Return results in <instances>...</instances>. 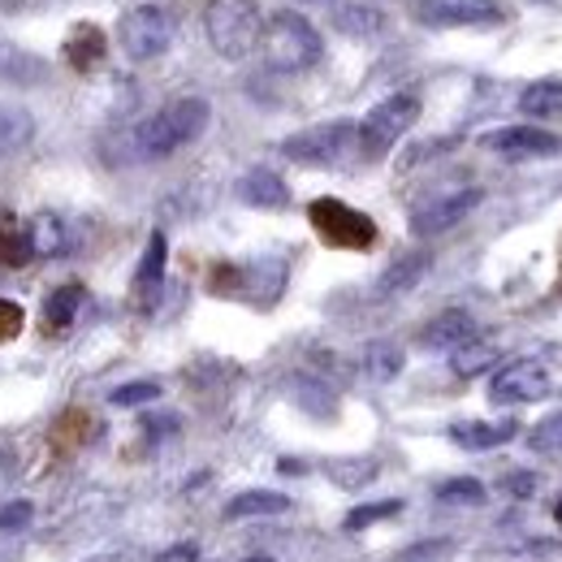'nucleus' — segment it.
I'll return each instance as SVG.
<instances>
[{"label":"nucleus","instance_id":"f257e3e1","mask_svg":"<svg viewBox=\"0 0 562 562\" xmlns=\"http://www.w3.org/2000/svg\"><path fill=\"white\" fill-rule=\"evenodd\" d=\"M265 70L273 74H307L325 61V40L316 31L312 18H303L299 9H278L265 18L260 26V44H256Z\"/></svg>","mask_w":562,"mask_h":562},{"label":"nucleus","instance_id":"f03ea898","mask_svg":"<svg viewBox=\"0 0 562 562\" xmlns=\"http://www.w3.org/2000/svg\"><path fill=\"white\" fill-rule=\"evenodd\" d=\"M212 122V104L204 95H178L165 109H156L151 117H143L135 126V151L143 160H165L182 147L200 139Z\"/></svg>","mask_w":562,"mask_h":562},{"label":"nucleus","instance_id":"7ed1b4c3","mask_svg":"<svg viewBox=\"0 0 562 562\" xmlns=\"http://www.w3.org/2000/svg\"><path fill=\"white\" fill-rule=\"evenodd\" d=\"M420 113H424L420 91H394V95L376 100L363 113V122H355V147H359V156L363 160L390 156L398 143L412 135V126L420 122Z\"/></svg>","mask_w":562,"mask_h":562},{"label":"nucleus","instance_id":"20e7f679","mask_svg":"<svg viewBox=\"0 0 562 562\" xmlns=\"http://www.w3.org/2000/svg\"><path fill=\"white\" fill-rule=\"evenodd\" d=\"M265 13L256 0H209L204 4V35L221 61H247L260 44Z\"/></svg>","mask_w":562,"mask_h":562},{"label":"nucleus","instance_id":"39448f33","mask_svg":"<svg viewBox=\"0 0 562 562\" xmlns=\"http://www.w3.org/2000/svg\"><path fill=\"white\" fill-rule=\"evenodd\" d=\"M307 221L316 229V238L325 247H342V251H372L376 247V221L368 212L351 209L338 195H321L307 204Z\"/></svg>","mask_w":562,"mask_h":562},{"label":"nucleus","instance_id":"423d86ee","mask_svg":"<svg viewBox=\"0 0 562 562\" xmlns=\"http://www.w3.org/2000/svg\"><path fill=\"white\" fill-rule=\"evenodd\" d=\"M173 13L165 4H131L122 18H117V44H122V57L147 66L156 57L169 53L173 44Z\"/></svg>","mask_w":562,"mask_h":562},{"label":"nucleus","instance_id":"0eeeda50","mask_svg":"<svg viewBox=\"0 0 562 562\" xmlns=\"http://www.w3.org/2000/svg\"><path fill=\"white\" fill-rule=\"evenodd\" d=\"M355 147V122L351 117H334V122H316L307 131H294L281 139V156L303 165V169H329L342 165Z\"/></svg>","mask_w":562,"mask_h":562},{"label":"nucleus","instance_id":"6e6552de","mask_svg":"<svg viewBox=\"0 0 562 562\" xmlns=\"http://www.w3.org/2000/svg\"><path fill=\"white\" fill-rule=\"evenodd\" d=\"M285 285V265L281 260H247V265H221L212 273V290L225 299H247V303H278Z\"/></svg>","mask_w":562,"mask_h":562},{"label":"nucleus","instance_id":"1a4fd4ad","mask_svg":"<svg viewBox=\"0 0 562 562\" xmlns=\"http://www.w3.org/2000/svg\"><path fill=\"white\" fill-rule=\"evenodd\" d=\"M416 22L428 31H497L506 9L502 0H416Z\"/></svg>","mask_w":562,"mask_h":562},{"label":"nucleus","instance_id":"9d476101","mask_svg":"<svg viewBox=\"0 0 562 562\" xmlns=\"http://www.w3.org/2000/svg\"><path fill=\"white\" fill-rule=\"evenodd\" d=\"M550 390H554L550 368H546L541 359L524 355V359H510V363H502V368L493 372L490 403L493 407H528V403L550 398Z\"/></svg>","mask_w":562,"mask_h":562},{"label":"nucleus","instance_id":"9b49d317","mask_svg":"<svg viewBox=\"0 0 562 562\" xmlns=\"http://www.w3.org/2000/svg\"><path fill=\"white\" fill-rule=\"evenodd\" d=\"M485 191L481 187H459V191H446V195H432L428 204L412 212V234L416 238H437L446 229H454L459 221H468L472 212L481 209Z\"/></svg>","mask_w":562,"mask_h":562},{"label":"nucleus","instance_id":"f8f14e48","mask_svg":"<svg viewBox=\"0 0 562 562\" xmlns=\"http://www.w3.org/2000/svg\"><path fill=\"white\" fill-rule=\"evenodd\" d=\"M481 147L506 160H541V156H559L562 139L546 126H502L481 135Z\"/></svg>","mask_w":562,"mask_h":562},{"label":"nucleus","instance_id":"ddd939ff","mask_svg":"<svg viewBox=\"0 0 562 562\" xmlns=\"http://www.w3.org/2000/svg\"><path fill=\"white\" fill-rule=\"evenodd\" d=\"M234 195H238V204L260 209V212L290 209V187H285V178H281L278 169H265V165L247 169V173L234 182Z\"/></svg>","mask_w":562,"mask_h":562},{"label":"nucleus","instance_id":"4468645a","mask_svg":"<svg viewBox=\"0 0 562 562\" xmlns=\"http://www.w3.org/2000/svg\"><path fill=\"white\" fill-rule=\"evenodd\" d=\"M165 269H169V238L160 229H151L139 256V269H135V303H139V312L156 307L160 285H165Z\"/></svg>","mask_w":562,"mask_h":562},{"label":"nucleus","instance_id":"2eb2a0df","mask_svg":"<svg viewBox=\"0 0 562 562\" xmlns=\"http://www.w3.org/2000/svg\"><path fill=\"white\" fill-rule=\"evenodd\" d=\"M468 338H476V316L468 312V307H446V312H437L428 325L420 329V342L424 351H454V347H463Z\"/></svg>","mask_w":562,"mask_h":562},{"label":"nucleus","instance_id":"dca6fc26","mask_svg":"<svg viewBox=\"0 0 562 562\" xmlns=\"http://www.w3.org/2000/svg\"><path fill=\"white\" fill-rule=\"evenodd\" d=\"M519 432V420H459L450 424V441L459 450H472V454H485V450H497L506 441H515Z\"/></svg>","mask_w":562,"mask_h":562},{"label":"nucleus","instance_id":"f3484780","mask_svg":"<svg viewBox=\"0 0 562 562\" xmlns=\"http://www.w3.org/2000/svg\"><path fill=\"white\" fill-rule=\"evenodd\" d=\"M31 260H35L31 221H22L18 212L0 209V269H26Z\"/></svg>","mask_w":562,"mask_h":562},{"label":"nucleus","instance_id":"a211bd4d","mask_svg":"<svg viewBox=\"0 0 562 562\" xmlns=\"http://www.w3.org/2000/svg\"><path fill=\"white\" fill-rule=\"evenodd\" d=\"M290 510V497L278 490H243L225 502V519L229 524H243V519H269V515H285Z\"/></svg>","mask_w":562,"mask_h":562},{"label":"nucleus","instance_id":"6ab92c4d","mask_svg":"<svg viewBox=\"0 0 562 562\" xmlns=\"http://www.w3.org/2000/svg\"><path fill=\"white\" fill-rule=\"evenodd\" d=\"M432 269V256L428 251H412V256H398L381 278H376V299H394V294H407L412 285H420L424 273Z\"/></svg>","mask_w":562,"mask_h":562},{"label":"nucleus","instance_id":"aec40b11","mask_svg":"<svg viewBox=\"0 0 562 562\" xmlns=\"http://www.w3.org/2000/svg\"><path fill=\"white\" fill-rule=\"evenodd\" d=\"M82 303H87V290H82L78 281H66V285H57V290L44 299V307H40V321H44V329H48V334H61V329H70L74 321H78V312H82Z\"/></svg>","mask_w":562,"mask_h":562},{"label":"nucleus","instance_id":"412c9836","mask_svg":"<svg viewBox=\"0 0 562 562\" xmlns=\"http://www.w3.org/2000/svg\"><path fill=\"white\" fill-rule=\"evenodd\" d=\"M35 139V113L22 104H0V160L26 151Z\"/></svg>","mask_w":562,"mask_h":562},{"label":"nucleus","instance_id":"4be33fe9","mask_svg":"<svg viewBox=\"0 0 562 562\" xmlns=\"http://www.w3.org/2000/svg\"><path fill=\"white\" fill-rule=\"evenodd\" d=\"M61 53H66V61H70L74 70H95L104 61V31L95 22H78L66 35Z\"/></svg>","mask_w":562,"mask_h":562},{"label":"nucleus","instance_id":"5701e85b","mask_svg":"<svg viewBox=\"0 0 562 562\" xmlns=\"http://www.w3.org/2000/svg\"><path fill=\"white\" fill-rule=\"evenodd\" d=\"M31 247H35V260H57L70 251V225L53 212H40L31 216Z\"/></svg>","mask_w":562,"mask_h":562},{"label":"nucleus","instance_id":"b1692460","mask_svg":"<svg viewBox=\"0 0 562 562\" xmlns=\"http://www.w3.org/2000/svg\"><path fill=\"white\" fill-rule=\"evenodd\" d=\"M502 359V351H497V342H490V338H468L463 347H454L450 351V372L454 376H463V381H472V376H481V372H490L493 363Z\"/></svg>","mask_w":562,"mask_h":562},{"label":"nucleus","instance_id":"393cba45","mask_svg":"<svg viewBox=\"0 0 562 562\" xmlns=\"http://www.w3.org/2000/svg\"><path fill=\"white\" fill-rule=\"evenodd\" d=\"M519 113L524 117H559L562 113V78H541V82H528L519 91Z\"/></svg>","mask_w":562,"mask_h":562},{"label":"nucleus","instance_id":"a878e982","mask_svg":"<svg viewBox=\"0 0 562 562\" xmlns=\"http://www.w3.org/2000/svg\"><path fill=\"white\" fill-rule=\"evenodd\" d=\"M334 26H338L342 35H351V40H368V35H376V31L385 26V13H381L376 4H342V9L334 13Z\"/></svg>","mask_w":562,"mask_h":562},{"label":"nucleus","instance_id":"bb28decb","mask_svg":"<svg viewBox=\"0 0 562 562\" xmlns=\"http://www.w3.org/2000/svg\"><path fill=\"white\" fill-rule=\"evenodd\" d=\"M403 363H407V355L398 342H368V351H363V372L372 376V381H394L398 372H403Z\"/></svg>","mask_w":562,"mask_h":562},{"label":"nucleus","instance_id":"cd10ccee","mask_svg":"<svg viewBox=\"0 0 562 562\" xmlns=\"http://www.w3.org/2000/svg\"><path fill=\"white\" fill-rule=\"evenodd\" d=\"M394 515H403V497L363 502V506H355L351 515L342 519V528H347V532H363V528H372V524H385V519H394Z\"/></svg>","mask_w":562,"mask_h":562},{"label":"nucleus","instance_id":"c85d7f7f","mask_svg":"<svg viewBox=\"0 0 562 562\" xmlns=\"http://www.w3.org/2000/svg\"><path fill=\"white\" fill-rule=\"evenodd\" d=\"M437 502H446V506H481L490 490L476 481V476H450V481H441L437 490H432Z\"/></svg>","mask_w":562,"mask_h":562},{"label":"nucleus","instance_id":"c756f323","mask_svg":"<svg viewBox=\"0 0 562 562\" xmlns=\"http://www.w3.org/2000/svg\"><path fill=\"white\" fill-rule=\"evenodd\" d=\"M528 450L537 454H562V412H550L546 420L528 428Z\"/></svg>","mask_w":562,"mask_h":562},{"label":"nucleus","instance_id":"7c9ffc66","mask_svg":"<svg viewBox=\"0 0 562 562\" xmlns=\"http://www.w3.org/2000/svg\"><path fill=\"white\" fill-rule=\"evenodd\" d=\"M376 463L372 459H338V463H329V476L342 485V490H359V485H368V481H376Z\"/></svg>","mask_w":562,"mask_h":562},{"label":"nucleus","instance_id":"2f4dec72","mask_svg":"<svg viewBox=\"0 0 562 562\" xmlns=\"http://www.w3.org/2000/svg\"><path fill=\"white\" fill-rule=\"evenodd\" d=\"M156 398H160V381H126V385H117V390L109 394V403H113V407H126V412L147 407V403H156Z\"/></svg>","mask_w":562,"mask_h":562},{"label":"nucleus","instance_id":"473e14b6","mask_svg":"<svg viewBox=\"0 0 562 562\" xmlns=\"http://www.w3.org/2000/svg\"><path fill=\"white\" fill-rule=\"evenodd\" d=\"M450 550H454V541H450V537H432V541H416V546H407L403 554H394V562H441V559H450Z\"/></svg>","mask_w":562,"mask_h":562},{"label":"nucleus","instance_id":"72a5a7b5","mask_svg":"<svg viewBox=\"0 0 562 562\" xmlns=\"http://www.w3.org/2000/svg\"><path fill=\"white\" fill-rule=\"evenodd\" d=\"M31 519H35L31 497H13V502L0 506V532H22V528H31Z\"/></svg>","mask_w":562,"mask_h":562},{"label":"nucleus","instance_id":"f704fd0d","mask_svg":"<svg viewBox=\"0 0 562 562\" xmlns=\"http://www.w3.org/2000/svg\"><path fill=\"white\" fill-rule=\"evenodd\" d=\"M22 329H26V307L18 299H0V347L18 342Z\"/></svg>","mask_w":562,"mask_h":562},{"label":"nucleus","instance_id":"c9c22d12","mask_svg":"<svg viewBox=\"0 0 562 562\" xmlns=\"http://www.w3.org/2000/svg\"><path fill=\"white\" fill-rule=\"evenodd\" d=\"M182 428L178 416H169V412H160V416H143V432L151 437V441H165V437H173Z\"/></svg>","mask_w":562,"mask_h":562},{"label":"nucleus","instance_id":"e433bc0d","mask_svg":"<svg viewBox=\"0 0 562 562\" xmlns=\"http://www.w3.org/2000/svg\"><path fill=\"white\" fill-rule=\"evenodd\" d=\"M502 490L510 493V497H532L537 493V472H506V481H502Z\"/></svg>","mask_w":562,"mask_h":562},{"label":"nucleus","instance_id":"4c0bfd02","mask_svg":"<svg viewBox=\"0 0 562 562\" xmlns=\"http://www.w3.org/2000/svg\"><path fill=\"white\" fill-rule=\"evenodd\" d=\"M200 554H195V546H173L169 554H160L156 562H195Z\"/></svg>","mask_w":562,"mask_h":562},{"label":"nucleus","instance_id":"58836bf2","mask_svg":"<svg viewBox=\"0 0 562 562\" xmlns=\"http://www.w3.org/2000/svg\"><path fill=\"white\" fill-rule=\"evenodd\" d=\"M554 524L562 528V493H559V502H554Z\"/></svg>","mask_w":562,"mask_h":562},{"label":"nucleus","instance_id":"ea45409f","mask_svg":"<svg viewBox=\"0 0 562 562\" xmlns=\"http://www.w3.org/2000/svg\"><path fill=\"white\" fill-rule=\"evenodd\" d=\"M299 4H316V0H299Z\"/></svg>","mask_w":562,"mask_h":562},{"label":"nucleus","instance_id":"a19ab883","mask_svg":"<svg viewBox=\"0 0 562 562\" xmlns=\"http://www.w3.org/2000/svg\"><path fill=\"white\" fill-rule=\"evenodd\" d=\"M251 562H273V559H251Z\"/></svg>","mask_w":562,"mask_h":562},{"label":"nucleus","instance_id":"79ce46f5","mask_svg":"<svg viewBox=\"0 0 562 562\" xmlns=\"http://www.w3.org/2000/svg\"><path fill=\"white\" fill-rule=\"evenodd\" d=\"M0 4H9V0H0Z\"/></svg>","mask_w":562,"mask_h":562}]
</instances>
